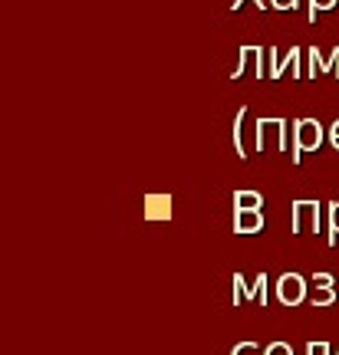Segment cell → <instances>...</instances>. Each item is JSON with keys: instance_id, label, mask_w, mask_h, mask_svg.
<instances>
[{"instance_id": "7c38bea8", "label": "cell", "mask_w": 339, "mask_h": 355, "mask_svg": "<svg viewBox=\"0 0 339 355\" xmlns=\"http://www.w3.org/2000/svg\"><path fill=\"white\" fill-rule=\"evenodd\" d=\"M336 241H339V201H333L329 204V237H326V243L329 247H336Z\"/></svg>"}, {"instance_id": "5bb4252c", "label": "cell", "mask_w": 339, "mask_h": 355, "mask_svg": "<svg viewBox=\"0 0 339 355\" xmlns=\"http://www.w3.org/2000/svg\"><path fill=\"white\" fill-rule=\"evenodd\" d=\"M231 355H261V345L257 343H238L231 349Z\"/></svg>"}, {"instance_id": "8fae6325", "label": "cell", "mask_w": 339, "mask_h": 355, "mask_svg": "<svg viewBox=\"0 0 339 355\" xmlns=\"http://www.w3.org/2000/svg\"><path fill=\"white\" fill-rule=\"evenodd\" d=\"M261 204H264V198L257 191H238L234 194V211H264Z\"/></svg>"}, {"instance_id": "9a60e30c", "label": "cell", "mask_w": 339, "mask_h": 355, "mask_svg": "<svg viewBox=\"0 0 339 355\" xmlns=\"http://www.w3.org/2000/svg\"><path fill=\"white\" fill-rule=\"evenodd\" d=\"M329 7H336V0H310V20L316 24V13L329 10Z\"/></svg>"}, {"instance_id": "5b68a950", "label": "cell", "mask_w": 339, "mask_h": 355, "mask_svg": "<svg viewBox=\"0 0 339 355\" xmlns=\"http://www.w3.org/2000/svg\"><path fill=\"white\" fill-rule=\"evenodd\" d=\"M276 300L283 306H297L306 300V279L300 273H283L276 279Z\"/></svg>"}, {"instance_id": "30bf717a", "label": "cell", "mask_w": 339, "mask_h": 355, "mask_svg": "<svg viewBox=\"0 0 339 355\" xmlns=\"http://www.w3.org/2000/svg\"><path fill=\"white\" fill-rule=\"evenodd\" d=\"M244 122H247V105H240L238 109V119H234V152H238V158H247V145H244Z\"/></svg>"}, {"instance_id": "ffe728a7", "label": "cell", "mask_w": 339, "mask_h": 355, "mask_svg": "<svg viewBox=\"0 0 339 355\" xmlns=\"http://www.w3.org/2000/svg\"><path fill=\"white\" fill-rule=\"evenodd\" d=\"M329 141H333V145L339 148V119L333 122V128H329Z\"/></svg>"}, {"instance_id": "4fadbf2b", "label": "cell", "mask_w": 339, "mask_h": 355, "mask_svg": "<svg viewBox=\"0 0 339 355\" xmlns=\"http://www.w3.org/2000/svg\"><path fill=\"white\" fill-rule=\"evenodd\" d=\"M333 300H336V290H333V286H316V293H313V306H316V309L329 306Z\"/></svg>"}, {"instance_id": "6da1fadb", "label": "cell", "mask_w": 339, "mask_h": 355, "mask_svg": "<svg viewBox=\"0 0 339 355\" xmlns=\"http://www.w3.org/2000/svg\"><path fill=\"white\" fill-rule=\"evenodd\" d=\"M323 145V125L316 122V119H297V125H293V165H300L303 162V152H316Z\"/></svg>"}, {"instance_id": "2e32d148", "label": "cell", "mask_w": 339, "mask_h": 355, "mask_svg": "<svg viewBox=\"0 0 339 355\" xmlns=\"http://www.w3.org/2000/svg\"><path fill=\"white\" fill-rule=\"evenodd\" d=\"M264 355H293V349H290L287 343H270Z\"/></svg>"}, {"instance_id": "d6986e66", "label": "cell", "mask_w": 339, "mask_h": 355, "mask_svg": "<svg viewBox=\"0 0 339 355\" xmlns=\"http://www.w3.org/2000/svg\"><path fill=\"white\" fill-rule=\"evenodd\" d=\"M313 283H316V286H333L336 279L329 277V273H316V277H313Z\"/></svg>"}, {"instance_id": "44dd1931", "label": "cell", "mask_w": 339, "mask_h": 355, "mask_svg": "<svg viewBox=\"0 0 339 355\" xmlns=\"http://www.w3.org/2000/svg\"><path fill=\"white\" fill-rule=\"evenodd\" d=\"M254 3H257V7H261V10H264V7H267L264 0H254ZM240 7H244V0H234V3H231V10H240Z\"/></svg>"}, {"instance_id": "7402d4cb", "label": "cell", "mask_w": 339, "mask_h": 355, "mask_svg": "<svg viewBox=\"0 0 339 355\" xmlns=\"http://www.w3.org/2000/svg\"><path fill=\"white\" fill-rule=\"evenodd\" d=\"M336 355H339V352H336Z\"/></svg>"}, {"instance_id": "e0dca14e", "label": "cell", "mask_w": 339, "mask_h": 355, "mask_svg": "<svg viewBox=\"0 0 339 355\" xmlns=\"http://www.w3.org/2000/svg\"><path fill=\"white\" fill-rule=\"evenodd\" d=\"M306 355H329V345L326 343H310L306 345Z\"/></svg>"}, {"instance_id": "277c9868", "label": "cell", "mask_w": 339, "mask_h": 355, "mask_svg": "<svg viewBox=\"0 0 339 355\" xmlns=\"http://www.w3.org/2000/svg\"><path fill=\"white\" fill-rule=\"evenodd\" d=\"M244 303L267 306V273H261L254 283H244V277L234 273V306H244Z\"/></svg>"}, {"instance_id": "ac0fdd59", "label": "cell", "mask_w": 339, "mask_h": 355, "mask_svg": "<svg viewBox=\"0 0 339 355\" xmlns=\"http://www.w3.org/2000/svg\"><path fill=\"white\" fill-rule=\"evenodd\" d=\"M297 3L300 0H270V7H276V10H297Z\"/></svg>"}, {"instance_id": "52a82bcc", "label": "cell", "mask_w": 339, "mask_h": 355, "mask_svg": "<svg viewBox=\"0 0 339 355\" xmlns=\"http://www.w3.org/2000/svg\"><path fill=\"white\" fill-rule=\"evenodd\" d=\"M247 63H257V76L264 79L267 76V73H264V46H244V50H240V56H238V69L231 73V79H240V76H244Z\"/></svg>"}, {"instance_id": "3957f363", "label": "cell", "mask_w": 339, "mask_h": 355, "mask_svg": "<svg viewBox=\"0 0 339 355\" xmlns=\"http://www.w3.org/2000/svg\"><path fill=\"white\" fill-rule=\"evenodd\" d=\"M320 220H323V204L320 201H293V214H290V230L293 234H303L306 224L320 230Z\"/></svg>"}, {"instance_id": "7a4b0ae2", "label": "cell", "mask_w": 339, "mask_h": 355, "mask_svg": "<svg viewBox=\"0 0 339 355\" xmlns=\"http://www.w3.org/2000/svg\"><path fill=\"white\" fill-rule=\"evenodd\" d=\"M270 141L276 145V152H287V122L283 119H261L254 125V148L257 152H264Z\"/></svg>"}, {"instance_id": "ba28073f", "label": "cell", "mask_w": 339, "mask_h": 355, "mask_svg": "<svg viewBox=\"0 0 339 355\" xmlns=\"http://www.w3.org/2000/svg\"><path fill=\"white\" fill-rule=\"evenodd\" d=\"M339 69V50H333V56H323V53L316 50H310V73H306V76H320V73H336ZM339 76V73H336Z\"/></svg>"}, {"instance_id": "8992f818", "label": "cell", "mask_w": 339, "mask_h": 355, "mask_svg": "<svg viewBox=\"0 0 339 355\" xmlns=\"http://www.w3.org/2000/svg\"><path fill=\"white\" fill-rule=\"evenodd\" d=\"M267 56H270V69H267L270 79H280L287 69H290V76H303L300 73V46H290L287 60H276V50H267Z\"/></svg>"}, {"instance_id": "9c48e42d", "label": "cell", "mask_w": 339, "mask_h": 355, "mask_svg": "<svg viewBox=\"0 0 339 355\" xmlns=\"http://www.w3.org/2000/svg\"><path fill=\"white\" fill-rule=\"evenodd\" d=\"M234 230L238 234H257V230H264V211H234Z\"/></svg>"}]
</instances>
